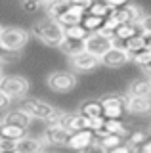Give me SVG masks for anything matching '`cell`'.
Instances as JSON below:
<instances>
[{
	"instance_id": "obj_27",
	"label": "cell",
	"mask_w": 151,
	"mask_h": 153,
	"mask_svg": "<svg viewBox=\"0 0 151 153\" xmlns=\"http://www.w3.org/2000/svg\"><path fill=\"white\" fill-rule=\"evenodd\" d=\"M81 25L86 29L88 33H96L98 29H101V25H103V19L101 17H96V16H84L82 17V21H81Z\"/></svg>"
},
{
	"instance_id": "obj_29",
	"label": "cell",
	"mask_w": 151,
	"mask_h": 153,
	"mask_svg": "<svg viewBox=\"0 0 151 153\" xmlns=\"http://www.w3.org/2000/svg\"><path fill=\"white\" fill-rule=\"evenodd\" d=\"M130 61H132V63H136L141 69L144 65L151 63V50H149V48H144L141 52H138V54H132L130 56Z\"/></svg>"
},
{
	"instance_id": "obj_36",
	"label": "cell",
	"mask_w": 151,
	"mask_h": 153,
	"mask_svg": "<svg viewBox=\"0 0 151 153\" xmlns=\"http://www.w3.org/2000/svg\"><path fill=\"white\" fill-rule=\"evenodd\" d=\"M10 107H12V100L8 98L6 94H2L0 92V113H6V111H10Z\"/></svg>"
},
{
	"instance_id": "obj_20",
	"label": "cell",
	"mask_w": 151,
	"mask_h": 153,
	"mask_svg": "<svg viewBox=\"0 0 151 153\" xmlns=\"http://www.w3.org/2000/svg\"><path fill=\"white\" fill-rule=\"evenodd\" d=\"M103 130H105L107 134H113V136H119V138H126L130 134L124 128V124H122L121 119H105V123H103Z\"/></svg>"
},
{
	"instance_id": "obj_28",
	"label": "cell",
	"mask_w": 151,
	"mask_h": 153,
	"mask_svg": "<svg viewBox=\"0 0 151 153\" xmlns=\"http://www.w3.org/2000/svg\"><path fill=\"white\" fill-rule=\"evenodd\" d=\"M147 140H149V136H147V132H144V130H136V132L128 134V146L132 149H138V147L144 146Z\"/></svg>"
},
{
	"instance_id": "obj_18",
	"label": "cell",
	"mask_w": 151,
	"mask_h": 153,
	"mask_svg": "<svg viewBox=\"0 0 151 153\" xmlns=\"http://www.w3.org/2000/svg\"><path fill=\"white\" fill-rule=\"evenodd\" d=\"M25 136H27V128L13 126V124H2V123H0V138L19 142L21 138H25Z\"/></svg>"
},
{
	"instance_id": "obj_44",
	"label": "cell",
	"mask_w": 151,
	"mask_h": 153,
	"mask_svg": "<svg viewBox=\"0 0 151 153\" xmlns=\"http://www.w3.org/2000/svg\"><path fill=\"white\" fill-rule=\"evenodd\" d=\"M13 153H17V151H13Z\"/></svg>"
},
{
	"instance_id": "obj_21",
	"label": "cell",
	"mask_w": 151,
	"mask_h": 153,
	"mask_svg": "<svg viewBox=\"0 0 151 153\" xmlns=\"http://www.w3.org/2000/svg\"><path fill=\"white\" fill-rule=\"evenodd\" d=\"M58 48H59L61 54H65L67 57H73V56L81 54V52L84 50V48H82V42H78V40H69V38H65V36H63V40L59 42Z\"/></svg>"
},
{
	"instance_id": "obj_13",
	"label": "cell",
	"mask_w": 151,
	"mask_h": 153,
	"mask_svg": "<svg viewBox=\"0 0 151 153\" xmlns=\"http://www.w3.org/2000/svg\"><path fill=\"white\" fill-rule=\"evenodd\" d=\"M94 142H96L94 132H90V130H78V132L71 134V138H69V142H67V147L81 153V151L86 149V147H90Z\"/></svg>"
},
{
	"instance_id": "obj_11",
	"label": "cell",
	"mask_w": 151,
	"mask_h": 153,
	"mask_svg": "<svg viewBox=\"0 0 151 153\" xmlns=\"http://www.w3.org/2000/svg\"><path fill=\"white\" fill-rule=\"evenodd\" d=\"M82 48H84V52H88V54H92L96 57H101L111 48V42L107 40V38L96 35V33H90V35L82 40Z\"/></svg>"
},
{
	"instance_id": "obj_38",
	"label": "cell",
	"mask_w": 151,
	"mask_h": 153,
	"mask_svg": "<svg viewBox=\"0 0 151 153\" xmlns=\"http://www.w3.org/2000/svg\"><path fill=\"white\" fill-rule=\"evenodd\" d=\"M81 153H105V151H103L101 147H100V143H98V142H94L90 147H86V149L81 151Z\"/></svg>"
},
{
	"instance_id": "obj_12",
	"label": "cell",
	"mask_w": 151,
	"mask_h": 153,
	"mask_svg": "<svg viewBox=\"0 0 151 153\" xmlns=\"http://www.w3.org/2000/svg\"><path fill=\"white\" fill-rule=\"evenodd\" d=\"M124 111H128L130 115H138V117L151 115V96L149 98L124 96Z\"/></svg>"
},
{
	"instance_id": "obj_8",
	"label": "cell",
	"mask_w": 151,
	"mask_h": 153,
	"mask_svg": "<svg viewBox=\"0 0 151 153\" xmlns=\"http://www.w3.org/2000/svg\"><path fill=\"white\" fill-rule=\"evenodd\" d=\"M69 67H71V73H90L96 67H100V57L88 54V52H81V54L69 57Z\"/></svg>"
},
{
	"instance_id": "obj_16",
	"label": "cell",
	"mask_w": 151,
	"mask_h": 153,
	"mask_svg": "<svg viewBox=\"0 0 151 153\" xmlns=\"http://www.w3.org/2000/svg\"><path fill=\"white\" fill-rule=\"evenodd\" d=\"M40 151H44V143L40 138L25 136L17 142V153H40Z\"/></svg>"
},
{
	"instance_id": "obj_35",
	"label": "cell",
	"mask_w": 151,
	"mask_h": 153,
	"mask_svg": "<svg viewBox=\"0 0 151 153\" xmlns=\"http://www.w3.org/2000/svg\"><path fill=\"white\" fill-rule=\"evenodd\" d=\"M138 29H140V31H144V33H151V13H145V16L141 17Z\"/></svg>"
},
{
	"instance_id": "obj_41",
	"label": "cell",
	"mask_w": 151,
	"mask_h": 153,
	"mask_svg": "<svg viewBox=\"0 0 151 153\" xmlns=\"http://www.w3.org/2000/svg\"><path fill=\"white\" fill-rule=\"evenodd\" d=\"M4 63H6V61L0 57V79H2V75H4V71H2V65H4Z\"/></svg>"
},
{
	"instance_id": "obj_9",
	"label": "cell",
	"mask_w": 151,
	"mask_h": 153,
	"mask_svg": "<svg viewBox=\"0 0 151 153\" xmlns=\"http://www.w3.org/2000/svg\"><path fill=\"white\" fill-rule=\"evenodd\" d=\"M61 128H65L69 134L73 132H78V130H86V123L88 119L82 117L81 113H69V111H59L58 117H56V121Z\"/></svg>"
},
{
	"instance_id": "obj_31",
	"label": "cell",
	"mask_w": 151,
	"mask_h": 153,
	"mask_svg": "<svg viewBox=\"0 0 151 153\" xmlns=\"http://www.w3.org/2000/svg\"><path fill=\"white\" fill-rule=\"evenodd\" d=\"M103 123H105V119L103 117H96V119H88V123H86V130H90V132H100L101 128H103Z\"/></svg>"
},
{
	"instance_id": "obj_10",
	"label": "cell",
	"mask_w": 151,
	"mask_h": 153,
	"mask_svg": "<svg viewBox=\"0 0 151 153\" xmlns=\"http://www.w3.org/2000/svg\"><path fill=\"white\" fill-rule=\"evenodd\" d=\"M126 63H130V54L126 50H119V48H109L100 57V65H105L109 69H119V67H124Z\"/></svg>"
},
{
	"instance_id": "obj_39",
	"label": "cell",
	"mask_w": 151,
	"mask_h": 153,
	"mask_svg": "<svg viewBox=\"0 0 151 153\" xmlns=\"http://www.w3.org/2000/svg\"><path fill=\"white\" fill-rule=\"evenodd\" d=\"M140 35H141V38H144L145 48H149V50H151V33H144V31H140Z\"/></svg>"
},
{
	"instance_id": "obj_5",
	"label": "cell",
	"mask_w": 151,
	"mask_h": 153,
	"mask_svg": "<svg viewBox=\"0 0 151 153\" xmlns=\"http://www.w3.org/2000/svg\"><path fill=\"white\" fill-rule=\"evenodd\" d=\"M78 84V76L71 71L65 69H58V71H52V73L46 76V86L56 94H69L77 88Z\"/></svg>"
},
{
	"instance_id": "obj_33",
	"label": "cell",
	"mask_w": 151,
	"mask_h": 153,
	"mask_svg": "<svg viewBox=\"0 0 151 153\" xmlns=\"http://www.w3.org/2000/svg\"><path fill=\"white\" fill-rule=\"evenodd\" d=\"M40 8H42V2H36V0H25V2H21V10L27 13H35Z\"/></svg>"
},
{
	"instance_id": "obj_6",
	"label": "cell",
	"mask_w": 151,
	"mask_h": 153,
	"mask_svg": "<svg viewBox=\"0 0 151 153\" xmlns=\"http://www.w3.org/2000/svg\"><path fill=\"white\" fill-rule=\"evenodd\" d=\"M145 13L141 12V8L138 6V4H130L126 2L122 8L115 10V12L111 13V17H115L117 21H119V25H140L141 17H144Z\"/></svg>"
},
{
	"instance_id": "obj_24",
	"label": "cell",
	"mask_w": 151,
	"mask_h": 153,
	"mask_svg": "<svg viewBox=\"0 0 151 153\" xmlns=\"http://www.w3.org/2000/svg\"><path fill=\"white\" fill-rule=\"evenodd\" d=\"M138 33H140V29L136 27V25H119V27H117V31L113 33V35H115V38H119V40L126 42L128 38L136 36Z\"/></svg>"
},
{
	"instance_id": "obj_37",
	"label": "cell",
	"mask_w": 151,
	"mask_h": 153,
	"mask_svg": "<svg viewBox=\"0 0 151 153\" xmlns=\"http://www.w3.org/2000/svg\"><path fill=\"white\" fill-rule=\"evenodd\" d=\"M107 153H134V149H132L128 143H124V142H122L121 146L113 147V149H111V151H107Z\"/></svg>"
},
{
	"instance_id": "obj_2",
	"label": "cell",
	"mask_w": 151,
	"mask_h": 153,
	"mask_svg": "<svg viewBox=\"0 0 151 153\" xmlns=\"http://www.w3.org/2000/svg\"><path fill=\"white\" fill-rule=\"evenodd\" d=\"M31 33L38 38L42 44H46L50 48H58L59 42L63 40V27L56 19H50V17L36 21L31 27Z\"/></svg>"
},
{
	"instance_id": "obj_7",
	"label": "cell",
	"mask_w": 151,
	"mask_h": 153,
	"mask_svg": "<svg viewBox=\"0 0 151 153\" xmlns=\"http://www.w3.org/2000/svg\"><path fill=\"white\" fill-rule=\"evenodd\" d=\"M71 134L61 128L58 123H50L44 126V132H42V143H48V146H56V147H63L67 146Z\"/></svg>"
},
{
	"instance_id": "obj_22",
	"label": "cell",
	"mask_w": 151,
	"mask_h": 153,
	"mask_svg": "<svg viewBox=\"0 0 151 153\" xmlns=\"http://www.w3.org/2000/svg\"><path fill=\"white\" fill-rule=\"evenodd\" d=\"M88 35H90V33H88L82 25H73V27L63 29V36L69 38V40H78V42H82Z\"/></svg>"
},
{
	"instance_id": "obj_3",
	"label": "cell",
	"mask_w": 151,
	"mask_h": 153,
	"mask_svg": "<svg viewBox=\"0 0 151 153\" xmlns=\"http://www.w3.org/2000/svg\"><path fill=\"white\" fill-rule=\"evenodd\" d=\"M31 33L23 27H2L0 31V50L8 54H17L29 44Z\"/></svg>"
},
{
	"instance_id": "obj_15",
	"label": "cell",
	"mask_w": 151,
	"mask_h": 153,
	"mask_svg": "<svg viewBox=\"0 0 151 153\" xmlns=\"http://www.w3.org/2000/svg\"><path fill=\"white\" fill-rule=\"evenodd\" d=\"M0 123L2 124H13V126H21V128H29L31 119L23 111H19V109H12V111H6V115L2 117Z\"/></svg>"
},
{
	"instance_id": "obj_32",
	"label": "cell",
	"mask_w": 151,
	"mask_h": 153,
	"mask_svg": "<svg viewBox=\"0 0 151 153\" xmlns=\"http://www.w3.org/2000/svg\"><path fill=\"white\" fill-rule=\"evenodd\" d=\"M13 151H17V142L0 138V153H13Z\"/></svg>"
},
{
	"instance_id": "obj_19",
	"label": "cell",
	"mask_w": 151,
	"mask_h": 153,
	"mask_svg": "<svg viewBox=\"0 0 151 153\" xmlns=\"http://www.w3.org/2000/svg\"><path fill=\"white\" fill-rule=\"evenodd\" d=\"M42 8H46V12H48L50 19H58L63 16V13H67L69 10V0H58V2H48V4H42Z\"/></svg>"
},
{
	"instance_id": "obj_17",
	"label": "cell",
	"mask_w": 151,
	"mask_h": 153,
	"mask_svg": "<svg viewBox=\"0 0 151 153\" xmlns=\"http://www.w3.org/2000/svg\"><path fill=\"white\" fill-rule=\"evenodd\" d=\"M101 105L98 100H84L78 105V113L86 119H96V117H101Z\"/></svg>"
},
{
	"instance_id": "obj_34",
	"label": "cell",
	"mask_w": 151,
	"mask_h": 153,
	"mask_svg": "<svg viewBox=\"0 0 151 153\" xmlns=\"http://www.w3.org/2000/svg\"><path fill=\"white\" fill-rule=\"evenodd\" d=\"M117 27H119V21H117L115 17H107V19H103L101 29H105V31H109V33H115V31H117Z\"/></svg>"
},
{
	"instance_id": "obj_23",
	"label": "cell",
	"mask_w": 151,
	"mask_h": 153,
	"mask_svg": "<svg viewBox=\"0 0 151 153\" xmlns=\"http://www.w3.org/2000/svg\"><path fill=\"white\" fill-rule=\"evenodd\" d=\"M113 10L109 8L107 2H92L90 10H88V16H96V17H101V19H107L111 17Z\"/></svg>"
},
{
	"instance_id": "obj_1",
	"label": "cell",
	"mask_w": 151,
	"mask_h": 153,
	"mask_svg": "<svg viewBox=\"0 0 151 153\" xmlns=\"http://www.w3.org/2000/svg\"><path fill=\"white\" fill-rule=\"evenodd\" d=\"M19 111H23L27 117L35 119V121H42L46 124L54 123L56 117H58V107H54L50 102H44L40 98H25L21 100V105H19Z\"/></svg>"
},
{
	"instance_id": "obj_26",
	"label": "cell",
	"mask_w": 151,
	"mask_h": 153,
	"mask_svg": "<svg viewBox=\"0 0 151 153\" xmlns=\"http://www.w3.org/2000/svg\"><path fill=\"white\" fill-rule=\"evenodd\" d=\"M145 48V44H144V38H141V35L138 33L136 36H132V38H128V40L124 42V50L128 52V54L132 56V54H138V52H141Z\"/></svg>"
},
{
	"instance_id": "obj_43",
	"label": "cell",
	"mask_w": 151,
	"mask_h": 153,
	"mask_svg": "<svg viewBox=\"0 0 151 153\" xmlns=\"http://www.w3.org/2000/svg\"><path fill=\"white\" fill-rule=\"evenodd\" d=\"M0 31H2V25H0Z\"/></svg>"
},
{
	"instance_id": "obj_42",
	"label": "cell",
	"mask_w": 151,
	"mask_h": 153,
	"mask_svg": "<svg viewBox=\"0 0 151 153\" xmlns=\"http://www.w3.org/2000/svg\"><path fill=\"white\" fill-rule=\"evenodd\" d=\"M40 153H52V151H40Z\"/></svg>"
},
{
	"instance_id": "obj_4",
	"label": "cell",
	"mask_w": 151,
	"mask_h": 153,
	"mask_svg": "<svg viewBox=\"0 0 151 153\" xmlns=\"http://www.w3.org/2000/svg\"><path fill=\"white\" fill-rule=\"evenodd\" d=\"M29 90H31V82L23 75H2V79H0V92L6 94L12 102L25 100Z\"/></svg>"
},
{
	"instance_id": "obj_14",
	"label": "cell",
	"mask_w": 151,
	"mask_h": 153,
	"mask_svg": "<svg viewBox=\"0 0 151 153\" xmlns=\"http://www.w3.org/2000/svg\"><path fill=\"white\" fill-rule=\"evenodd\" d=\"M126 96H134V98H149L151 96V80L147 79H138L128 84Z\"/></svg>"
},
{
	"instance_id": "obj_25",
	"label": "cell",
	"mask_w": 151,
	"mask_h": 153,
	"mask_svg": "<svg viewBox=\"0 0 151 153\" xmlns=\"http://www.w3.org/2000/svg\"><path fill=\"white\" fill-rule=\"evenodd\" d=\"M101 107H122L124 109V96H119V94H107L103 96L101 100H98Z\"/></svg>"
},
{
	"instance_id": "obj_30",
	"label": "cell",
	"mask_w": 151,
	"mask_h": 153,
	"mask_svg": "<svg viewBox=\"0 0 151 153\" xmlns=\"http://www.w3.org/2000/svg\"><path fill=\"white\" fill-rule=\"evenodd\" d=\"M101 117L103 119H121L124 115V109L122 107H101Z\"/></svg>"
},
{
	"instance_id": "obj_40",
	"label": "cell",
	"mask_w": 151,
	"mask_h": 153,
	"mask_svg": "<svg viewBox=\"0 0 151 153\" xmlns=\"http://www.w3.org/2000/svg\"><path fill=\"white\" fill-rule=\"evenodd\" d=\"M141 73L147 76V80H151V63H147V65H144V67H141Z\"/></svg>"
}]
</instances>
